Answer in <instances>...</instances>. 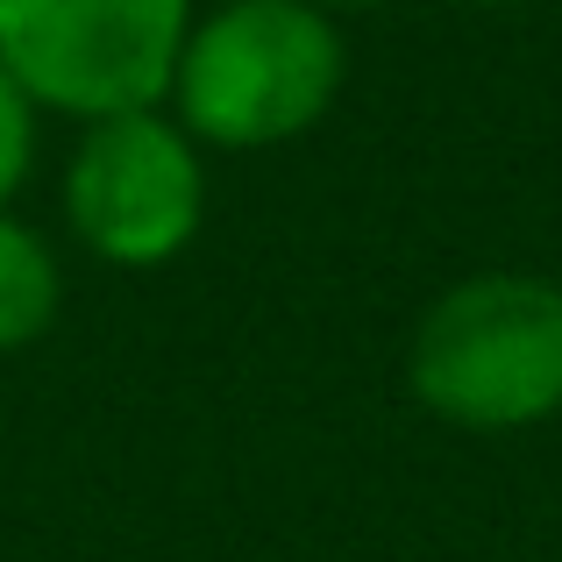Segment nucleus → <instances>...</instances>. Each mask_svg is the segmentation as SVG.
I'll return each instance as SVG.
<instances>
[{
	"mask_svg": "<svg viewBox=\"0 0 562 562\" xmlns=\"http://www.w3.org/2000/svg\"><path fill=\"white\" fill-rule=\"evenodd\" d=\"M342 29L314 0H228L192 22L179 79V128L221 150L292 143L342 93Z\"/></svg>",
	"mask_w": 562,
	"mask_h": 562,
	"instance_id": "1",
	"label": "nucleus"
},
{
	"mask_svg": "<svg viewBox=\"0 0 562 562\" xmlns=\"http://www.w3.org/2000/svg\"><path fill=\"white\" fill-rule=\"evenodd\" d=\"M29 157H36V108H29V93L0 71V206L29 179Z\"/></svg>",
	"mask_w": 562,
	"mask_h": 562,
	"instance_id": "6",
	"label": "nucleus"
},
{
	"mask_svg": "<svg viewBox=\"0 0 562 562\" xmlns=\"http://www.w3.org/2000/svg\"><path fill=\"white\" fill-rule=\"evenodd\" d=\"M413 392L477 435H513L562 413V285L484 271L449 285L413 335Z\"/></svg>",
	"mask_w": 562,
	"mask_h": 562,
	"instance_id": "2",
	"label": "nucleus"
},
{
	"mask_svg": "<svg viewBox=\"0 0 562 562\" xmlns=\"http://www.w3.org/2000/svg\"><path fill=\"white\" fill-rule=\"evenodd\" d=\"M65 306V278H57V257L36 228L0 206V349H29Z\"/></svg>",
	"mask_w": 562,
	"mask_h": 562,
	"instance_id": "5",
	"label": "nucleus"
},
{
	"mask_svg": "<svg viewBox=\"0 0 562 562\" xmlns=\"http://www.w3.org/2000/svg\"><path fill=\"white\" fill-rule=\"evenodd\" d=\"M186 36L192 0H0V71L79 122L165 108Z\"/></svg>",
	"mask_w": 562,
	"mask_h": 562,
	"instance_id": "3",
	"label": "nucleus"
},
{
	"mask_svg": "<svg viewBox=\"0 0 562 562\" xmlns=\"http://www.w3.org/2000/svg\"><path fill=\"white\" fill-rule=\"evenodd\" d=\"M470 8H520V0H470Z\"/></svg>",
	"mask_w": 562,
	"mask_h": 562,
	"instance_id": "8",
	"label": "nucleus"
},
{
	"mask_svg": "<svg viewBox=\"0 0 562 562\" xmlns=\"http://www.w3.org/2000/svg\"><path fill=\"white\" fill-rule=\"evenodd\" d=\"M314 8H384V0H314Z\"/></svg>",
	"mask_w": 562,
	"mask_h": 562,
	"instance_id": "7",
	"label": "nucleus"
},
{
	"mask_svg": "<svg viewBox=\"0 0 562 562\" xmlns=\"http://www.w3.org/2000/svg\"><path fill=\"white\" fill-rule=\"evenodd\" d=\"M206 214V171L200 150L171 114H114L86 122L65 171V221L93 257L122 271L171 263L200 235Z\"/></svg>",
	"mask_w": 562,
	"mask_h": 562,
	"instance_id": "4",
	"label": "nucleus"
}]
</instances>
